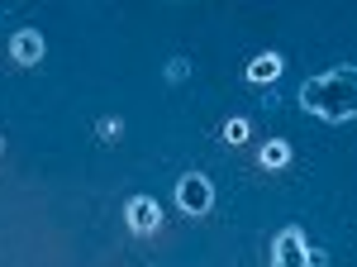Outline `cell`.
I'll return each instance as SVG.
<instances>
[{"instance_id": "3", "label": "cell", "mask_w": 357, "mask_h": 267, "mask_svg": "<svg viewBox=\"0 0 357 267\" xmlns=\"http://www.w3.org/2000/svg\"><path fill=\"white\" fill-rule=\"evenodd\" d=\"M305 253H310V243H305V234L296 224L272 239V267H305Z\"/></svg>"}, {"instance_id": "2", "label": "cell", "mask_w": 357, "mask_h": 267, "mask_svg": "<svg viewBox=\"0 0 357 267\" xmlns=\"http://www.w3.org/2000/svg\"><path fill=\"white\" fill-rule=\"evenodd\" d=\"M176 205H181V215H210V205H215V187H210V177L186 172V177L176 182Z\"/></svg>"}, {"instance_id": "12", "label": "cell", "mask_w": 357, "mask_h": 267, "mask_svg": "<svg viewBox=\"0 0 357 267\" xmlns=\"http://www.w3.org/2000/svg\"><path fill=\"white\" fill-rule=\"evenodd\" d=\"M0 148H5V138H0Z\"/></svg>"}, {"instance_id": "7", "label": "cell", "mask_w": 357, "mask_h": 267, "mask_svg": "<svg viewBox=\"0 0 357 267\" xmlns=\"http://www.w3.org/2000/svg\"><path fill=\"white\" fill-rule=\"evenodd\" d=\"M257 162H262L267 172H276V167H286V162H291V143H286V138H272V143H262V153H257Z\"/></svg>"}, {"instance_id": "10", "label": "cell", "mask_w": 357, "mask_h": 267, "mask_svg": "<svg viewBox=\"0 0 357 267\" xmlns=\"http://www.w3.org/2000/svg\"><path fill=\"white\" fill-rule=\"evenodd\" d=\"M119 129H124V124L110 115V120H100V129H96V134H100V143H114V138H119Z\"/></svg>"}, {"instance_id": "6", "label": "cell", "mask_w": 357, "mask_h": 267, "mask_svg": "<svg viewBox=\"0 0 357 267\" xmlns=\"http://www.w3.org/2000/svg\"><path fill=\"white\" fill-rule=\"evenodd\" d=\"M281 72H286V57L272 53V48H267V53H257V57H252V62L243 67V77L252 81V86H267V81H276Z\"/></svg>"}, {"instance_id": "5", "label": "cell", "mask_w": 357, "mask_h": 267, "mask_svg": "<svg viewBox=\"0 0 357 267\" xmlns=\"http://www.w3.org/2000/svg\"><path fill=\"white\" fill-rule=\"evenodd\" d=\"M43 48H48V43H43L38 29H20V34L10 38V57H15L20 67H38V62H43Z\"/></svg>"}, {"instance_id": "1", "label": "cell", "mask_w": 357, "mask_h": 267, "mask_svg": "<svg viewBox=\"0 0 357 267\" xmlns=\"http://www.w3.org/2000/svg\"><path fill=\"white\" fill-rule=\"evenodd\" d=\"M301 106L319 115L324 124H348L357 115V72L353 67H329L301 86Z\"/></svg>"}, {"instance_id": "9", "label": "cell", "mask_w": 357, "mask_h": 267, "mask_svg": "<svg viewBox=\"0 0 357 267\" xmlns=\"http://www.w3.org/2000/svg\"><path fill=\"white\" fill-rule=\"evenodd\" d=\"M191 77V62H186V57H172V62H167V81H186Z\"/></svg>"}, {"instance_id": "4", "label": "cell", "mask_w": 357, "mask_h": 267, "mask_svg": "<svg viewBox=\"0 0 357 267\" xmlns=\"http://www.w3.org/2000/svg\"><path fill=\"white\" fill-rule=\"evenodd\" d=\"M124 215H129V229H134V234H158V224H162V205H158L153 196H134V201L124 205Z\"/></svg>"}, {"instance_id": "8", "label": "cell", "mask_w": 357, "mask_h": 267, "mask_svg": "<svg viewBox=\"0 0 357 267\" xmlns=\"http://www.w3.org/2000/svg\"><path fill=\"white\" fill-rule=\"evenodd\" d=\"M248 138H252L248 120H229V124H224V143H248Z\"/></svg>"}, {"instance_id": "11", "label": "cell", "mask_w": 357, "mask_h": 267, "mask_svg": "<svg viewBox=\"0 0 357 267\" xmlns=\"http://www.w3.org/2000/svg\"><path fill=\"white\" fill-rule=\"evenodd\" d=\"M305 267H329V253H324V248H310V253H305Z\"/></svg>"}]
</instances>
